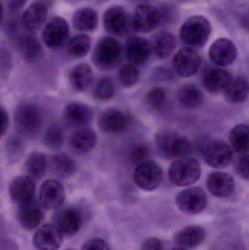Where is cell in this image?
<instances>
[{"mask_svg": "<svg viewBox=\"0 0 249 250\" xmlns=\"http://www.w3.org/2000/svg\"><path fill=\"white\" fill-rule=\"evenodd\" d=\"M155 146L158 154L166 160L187 157L192 152L188 138L175 131H161L155 136Z\"/></svg>", "mask_w": 249, "mask_h": 250, "instance_id": "cell-1", "label": "cell"}, {"mask_svg": "<svg viewBox=\"0 0 249 250\" xmlns=\"http://www.w3.org/2000/svg\"><path fill=\"white\" fill-rule=\"evenodd\" d=\"M43 123L42 111L36 104L24 103L20 104L14 113L16 130L21 136L33 138L38 136Z\"/></svg>", "mask_w": 249, "mask_h": 250, "instance_id": "cell-2", "label": "cell"}, {"mask_svg": "<svg viewBox=\"0 0 249 250\" xmlns=\"http://www.w3.org/2000/svg\"><path fill=\"white\" fill-rule=\"evenodd\" d=\"M122 54V47L115 38L102 37L95 45L92 61L99 70L109 71L119 65Z\"/></svg>", "mask_w": 249, "mask_h": 250, "instance_id": "cell-3", "label": "cell"}, {"mask_svg": "<svg viewBox=\"0 0 249 250\" xmlns=\"http://www.w3.org/2000/svg\"><path fill=\"white\" fill-rule=\"evenodd\" d=\"M211 30V24L206 17L192 16L181 26L180 38L188 47L200 48L207 42Z\"/></svg>", "mask_w": 249, "mask_h": 250, "instance_id": "cell-4", "label": "cell"}, {"mask_svg": "<svg viewBox=\"0 0 249 250\" xmlns=\"http://www.w3.org/2000/svg\"><path fill=\"white\" fill-rule=\"evenodd\" d=\"M171 182L177 187L193 185L200 179L201 166L196 159L184 157L176 159L168 170Z\"/></svg>", "mask_w": 249, "mask_h": 250, "instance_id": "cell-5", "label": "cell"}, {"mask_svg": "<svg viewBox=\"0 0 249 250\" xmlns=\"http://www.w3.org/2000/svg\"><path fill=\"white\" fill-rule=\"evenodd\" d=\"M160 26V16L157 7L152 4H138L130 19V26L138 33H149Z\"/></svg>", "mask_w": 249, "mask_h": 250, "instance_id": "cell-6", "label": "cell"}, {"mask_svg": "<svg viewBox=\"0 0 249 250\" xmlns=\"http://www.w3.org/2000/svg\"><path fill=\"white\" fill-rule=\"evenodd\" d=\"M163 179V171L159 164L146 160L136 166L134 181L137 187L145 191L157 189Z\"/></svg>", "mask_w": 249, "mask_h": 250, "instance_id": "cell-7", "label": "cell"}, {"mask_svg": "<svg viewBox=\"0 0 249 250\" xmlns=\"http://www.w3.org/2000/svg\"><path fill=\"white\" fill-rule=\"evenodd\" d=\"M203 158L208 166L214 168L228 167L233 159V150L222 140L211 141L205 147Z\"/></svg>", "mask_w": 249, "mask_h": 250, "instance_id": "cell-8", "label": "cell"}, {"mask_svg": "<svg viewBox=\"0 0 249 250\" xmlns=\"http://www.w3.org/2000/svg\"><path fill=\"white\" fill-rule=\"evenodd\" d=\"M207 204V195L199 187L184 189L176 197L177 207L186 214L192 215L200 214L204 211Z\"/></svg>", "mask_w": 249, "mask_h": 250, "instance_id": "cell-9", "label": "cell"}, {"mask_svg": "<svg viewBox=\"0 0 249 250\" xmlns=\"http://www.w3.org/2000/svg\"><path fill=\"white\" fill-rule=\"evenodd\" d=\"M172 67L175 73L181 77L194 76L201 67V58L194 48L184 47L174 56Z\"/></svg>", "mask_w": 249, "mask_h": 250, "instance_id": "cell-10", "label": "cell"}, {"mask_svg": "<svg viewBox=\"0 0 249 250\" xmlns=\"http://www.w3.org/2000/svg\"><path fill=\"white\" fill-rule=\"evenodd\" d=\"M54 225L64 236L77 234L83 223L82 211L77 207H69L58 210L54 217Z\"/></svg>", "mask_w": 249, "mask_h": 250, "instance_id": "cell-11", "label": "cell"}, {"mask_svg": "<svg viewBox=\"0 0 249 250\" xmlns=\"http://www.w3.org/2000/svg\"><path fill=\"white\" fill-rule=\"evenodd\" d=\"M65 189L59 181L48 179L42 184L39 189V204L44 208L56 210L65 201Z\"/></svg>", "mask_w": 249, "mask_h": 250, "instance_id": "cell-12", "label": "cell"}, {"mask_svg": "<svg viewBox=\"0 0 249 250\" xmlns=\"http://www.w3.org/2000/svg\"><path fill=\"white\" fill-rule=\"evenodd\" d=\"M98 126L103 133L115 135L124 132L130 126L128 117L120 110L109 108L99 114Z\"/></svg>", "mask_w": 249, "mask_h": 250, "instance_id": "cell-13", "label": "cell"}, {"mask_svg": "<svg viewBox=\"0 0 249 250\" xmlns=\"http://www.w3.org/2000/svg\"><path fill=\"white\" fill-rule=\"evenodd\" d=\"M104 29L107 33L114 36H122L130 26V19L124 7L111 6L103 16Z\"/></svg>", "mask_w": 249, "mask_h": 250, "instance_id": "cell-14", "label": "cell"}, {"mask_svg": "<svg viewBox=\"0 0 249 250\" xmlns=\"http://www.w3.org/2000/svg\"><path fill=\"white\" fill-rule=\"evenodd\" d=\"M69 33L70 28L67 21L59 16H56L45 26L42 32V41L48 48H58L67 41Z\"/></svg>", "mask_w": 249, "mask_h": 250, "instance_id": "cell-15", "label": "cell"}, {"mask_svg": "<svg viewBox=\"0 0 249 250\" xmlns=\"http://www.w3.org/2000/svg\"><path fill=\"white\" fill-rule=\"evenodd\" d=\"M238 50L235 43L228 38H219L211 45L209 57L218 67H225L235 62Z\"/></svg>", "mask_w": 249, "mask_h": 250, "instance_id": "cell-16", "label": "cell"}, {"mask_svg": "<svg viewBox=\"0 0 249 250\" xmlns=\"http://www.w3.org/2000/svg\"><path fill=\"white\" fill-rule=\"evenodd\" d=\"M97 144V135L92 128H78L73 131L67 138L69 148L80 154L91 152Z\"/></svg>", "mask_w": 249, "mask_h": 250, "instance_id": "cell-17", "label": "cell"}, {"mask_svg": "<svg viewBox=\"0 0 249 250\" xmlns=\"http://www.w3.org/2000/svg\"><path fill=\"white\" fill-rule=\"evenodd\" d=\"M206 187L213 196L224 198L234 193L236 184L233 176L230 173L215 171L208 176Z\"/></svg>", "mask_w": 249, "mask_h": 250, "instance_id": "cell-18", "label": "cell"}, {"mask_svg": "<svg viewBox=\"0 0 249 250\" xmlns=\"http://www.w3.org/2000/svg\"><path fill=\"white\" fill-rule=\"evenodd\" d=\"M124 49L128 61L136 66L147 62L152 54L150 42L142 37L133 36L129 38L124 44Z\"/></svg>", "mask_w": 249, "mask_h": 250, "instance_id": "cell-19", "label": "cell"}, {"mask_svg": "<svg viewBox=\"0 0 249 250\" xmlns=\"http://www.w3.org/2000/svg\"><path fill=\"white\" fill-rule=\"evenodd\" d=\"M63 118L72 127H86L93 120V110L83 103H70L64 108Z\"/></svg>", "mask_w": 249, "mask_h": 250, "instance_id": "cell-20", "label": "cell"}, {"mask_svg": "<svg viewBox=\"0 0 249 250\" xmlns=\"http://www.w3.org/2000/svg\"><path fill=\"white\" fill-rule=\"evenodd\" d=\"M63 237L55 225H44L34 234L33 245L39 250H57L62 244Z\"/></svg>", "mask_w": 249, "mask_h": 250, "instance_id": "cell-21", "label": "cell"}, {"mask_svg": "<svg viewBox=\"0 0 249 250\" xmlns=\"http://www.w3.org/2000/svg\"><path fill=\"white\" fill-rule=\"evenodd\" d=\"M43 207L35 199L26 204L19 205L18 221L19 225L26 230L38 228L45 217Z\"/></svg>", "mask_w": 249, "mask_h": 250, "instance_id": "cell-22", "label": "cell"}, {"mask_svg": "<svg viewBox=\"0 0 249 250\" xmlns=\"http://www.w3.org/2000/svg\"><path fill=\"white\" fill-rule=\"evenodd\" d=\"M232 78L230 72L223 67H211L203 75L202 83L208 92L212 95H217L224 93Z\"/></svg>", "mask_w": 249, "mask_h": 250, "instance_id": "cell-23", "label": "cell"}, {"mask_svg": "<svg viewBox=\"0 0 249 250\" xmlns=\"http://www.w3.org/2000/svg\"><path fill=\"white\" fill-rule=\"evenodd\" d=\"M36 185L29 176H19L15 178L10 185L9 192L12 200L19 205L26 204L35 199Z\"/></svg>", "mask_w": 249, "mask_h": 250, "instance_id": "cell-24", "label": "cell"}, {"mask_svg": "<svg viewBox=\"0 0 249 250\" xmlns=\"http://www.w3.org/2000/svg\"><path fill=\"white\" fill-rule=\"evenodd\" d=\"M149 42L152 53L159 59L170 57L177 46L175 37L166 31H162L153 35Z\"/></svg>", "mask_w": 249, "mask_h": 250, "instance_id": "cell-25", "label": "cell"}, {"mask_svg": "<svg viewBox=\"0 0 249 250\" xmlns=\"http://www.w3.org/2000/svg\"><path fill=\"white\" fill-rule=\"evenodd\" d=\"M206 236V230L201 226H190L178 231L174 236V242L178 248H195L203 242Z\"/></svg>", "mask_w": 249, "mask_h": 250, "instance_id": "cell-26", "label": "cell"}, {"mask_svg": "<svg viewBox=\"0 0 249 250\" xmlns=\"http://www.w3.org/2000/svg\"><path fill=\"white\" fill-rule=\"evenodd\" d=\"M225 100L232 105L244 104L248 99L249 82L244 76L232 78L230 84L224 92Z\"/></svg>", "mask_w": 249, "mask_h": 250, "instance_id": "cell-27", "label": "cell"}, {"mask_svg": "<svg viewBox=\"0 0 249 250\" xmlns=\"http://www.w3.org/2000/svg\"><path fill=\"white\" fill-rule=\"evenodd\" d=\"M48 8L42 2H34L25 10L23 14V22L25 26L30 31L40 29L46 21Z\"/></svg>", "mask_w": 249, "mask_h": 250, "instance_id": "cell-28", "label": "cell"}, {"mask_svg": "<svg viewBox=\"0 0 249 250\" xmlns=\"http://www.w3.org/2000/svg\"><path fill=\"white\" fill-rule=\"evenodd\" d=\"M70 81L73 89L77 92H85L93 83L92 67L86 63L77 64L70 71Z\"/></svg>", "mask_w": 249, "mask_h": 250, "instance_id": "cell-29", "label": "cell"}, {"mask_svg": "<svg viewBox=\"0 0 249 250\" xmlns=\"http://www.w3.org/2000/svg\"><path fill=\"white\" fill-rule=\"evenodd\" d=\"M73 27L80 32H93L98 24V14L90 7H83L75 12L72 19Z\"/></svg>", "mask_w": 249, "mask_h": 250, "instance_id": "cell-30", "label": "cell"}, {"mask_svg": "<svg viewBox=\"0 0 249 250\" xmlns=\"http://www.w3.org/2000/svg\"><path fill=\"white\" fill-rule=\"evenodd\" d=\"M177 98L181 106L188 109L199 108L204 102L203 92L193 84H185L181 86L178 89Z\"/></svg>", "mask_w": 249, "mask_h": 250, "instance_id": "cell-31", "label": "cell"}, {"mask_svg": "<svg viewBox=\"0 0 249 250\" xmlns=\"http://www.w3.org/2000/svg\"><path fill=\"white\" fill-rule=\"evenodd\" d=\"M50 168L56 176L61 178H70L76 171L74 160L66 154L60 153L52 156L50 159Z\"/></svg>", "mask_w": 249, "mask_h": 250, "instance_id": "cell-32", "label": "cell"}, {"mask_svg": "<svg viewBox=\"0 0 249 250\" xmlns=\"http://www.w3.org/2000/svg\"><path fill=\"white\" fill-rule=\"evenodd\" d=\"M19 48L20 54L26 62H37L43 55L42 45L39 41L32 35L23 37L20 41Z\"/></svg>", "mask_w": 249, "mask_h": 250, "instance_id": "cell-33", "label": "cell"}, {"mask_svg": "<svg viewBox=\"0 0 249 250\" xmlns=\"http://www.w3.org/2000/svg\"><path fill=\"white\" fill-rule=\"evenodd\" d=\"M46 156L40 151H33L28 156L25 163V169L28 176L33 179L43 177L48 168Z\"/></svg>", "mask_w": 249, "mask_h": 250, "instance_id": "cell-34", "label": "cell"}, {"mask_svg": "<svg viewBox=\"0 0 249 250\" xmlns=\"http://www.w3.org/2000/svg\"><path fill=\"white\" fill-rule=\"evenodd\" d=\"M231 148L233 151L241 154H249V126L247 125H238L231 130L229 135Z\"/></svg>", "mask_w": 249, "mask_h": 250, "instance_id": "cell-35", "label": "cell"}, {"mask_svg": "<svg viewBox=\"0 0 249 250\" xmlns=\"http://www.w3.org/2000/svg\"><path fill=\"white\" fill-rule=\"evenodd\" d=\"M92 41L90 37L85 34L73 37L67 42V53L75 59L82 58L87 55L90 51Z\"/></svg>", "mask_w": 249, "mask_h": 250, "instance_id": "cell-36", "label": "cell"}, {"mask_svg": "<svg viewBox=\"0 0 249 250\" xmlns=\"http://www.w3.org/2000/svg\"><path fill=\"white\" fill-rule=\"evenodd\" d=\"M115 86L114 81L110 76H104L96 81L94 86L92 95L99 101H108L114 97Z\"/></svg>", "mask_w": 249, "mask_h": 250, "instance_id": "cell-37", "label": "cell"}, {"mask_svg": "<svg viewBox=\"0 0 249 250\" xmlns=\"http://www.w3.org/2000/svg\"><path fill=\"white\" fill-rule=\"evenodd\" d=\"M168 91L165 88L156 86L146 94L145 102L149 108L153 111H159L165 108L168 102Z\"/></svg>", "mask_w": 249, "mask_h": 250, "instance_id": "cell-38", "label": "cell"}, {"mask_svg": "<svg viewBox=\"0 0 249 250\" xmlns=\"http://www.w3.org/2000/svg\"><path fill=\"white\" fill-rule=\"evenodd\" d=\"M140 70L137 66L131 63L123 64L118 72L119 83L124 88L134 86L140 79Z\"/></svg>", "mask_w": 249, "mask_h": 250, "instance_id": "cell-39", "label": "cell"}, {"mask_svg": "<svg viewBox=\"0 0 249 250\" xmlns=\"http://www.w3.org/2000/svg\"><path fill=\"white\" fill-rule=\"evenodd\" d=\"M64 141L62 129L57 125H51L45 131L43 136V144L50 148H58Z\"/></svg>", "mask_w": 249, "mask_h": 250, "instance_id": "cell-40", "label": "cell"}, {"mask_svg": "<svg viewBox=\"0 0 249 250\" xmlns=\"http://www.w3.org/2000/svg\"><path fill=\"white\" fill-rule=\"evenodd\" d=\"M157 8L160 16V26H170L176 22L178 10L172 3H162Z\"/></svg>", "mask_w": 249, "mask_h": 250, "instance_id": "cell-41", "label": "cell"}, {"mask_svg": "<svg viewBox=\"0 0 249 250\" xmlns=\"http://www.w3.org/2000/svg\"><path fill=\"white\" fill-rule=\"evenodd\" d=\"M151 152L152 151L149 146L143 144H137L134 146L129 152V161L132 164L137 166L140 163L149 160Z\"/></svg>", "mask_w": 249, "mask_h": 250, "instance_id": "cell-42", "label": "cell"}, {"mask_svg": "<svg viewBox=\"0 0 249 250\" xmlns=\"http://www.w3.org/2000/svg\"><path fill=\"white\" fill-rule=\"evenodd\" d=\"M235 170L242 179L249 180V154H242L235 163Z\"/></svg>", "mask_w": 249, "mask_h": 250, "instance_id": "cell-43", "label": "cell"}, {"mask_svg": "<svg viewBox=\"0 0 249 250\" xmlns=\"http://www.w3.org/2000/svg\"><path fill=\"white\" fill-rule=\"evenodd\" d=\"M82 250H111V248L103 239H92L83 245Z\"/></svg>", "mask_w": 249, "mask_h": 250, "instance_id": "cell-44", "label": "cell"}, {"mask_svg": "<svg viewBox=\"0 0 249 250\" xmlns=\"http://www.w3.org/2000/svg\"><path fill=\"white\" fill-rule=\"evenodd\" d=\"M140 250H163V244L157 238H149L143 242Z\"/></svg>", "mask_w": 249, "mask_h": 250, "instance_id": "cell-45", "label": "cell"}, {"mask_svg": "<svg viewBox=\"0 0 249 250\" xmlns=\"http://www.w3.org/2000/svg\"><path fill=\"white\" fill-rule=\"evenodd\" d=\"M10 120L7 111L0 105V138L5 135L8 129Z\"/></svg>", "mask_w": 249, "mask_h": 250, "instance_id": "cell-46", "label": "cell"}, {"mask_svg": "<svg viewBox=\"0 0 249 250\" xmlns=\"http://www.w3.org/2000/svg\"><path fill=\"white\" fill-rule=\"evenodd\" d=\"M153 76H154L156 80L159 81H168L169 79H172V74L170 70L164 68V67H158L155 69L153 72Z\"/></svg>", "mask_w": 249, "mask_h": 250, "instance_id": "cell-47", "label": "cell"}, {"mask_svg": "<svg viewBox=\"0 0 249 250\" xmlns=\"http://www.w3.org/2000/svg\"><path fill=\"white\" fill-rule=\"evenodd\" d=\"M27 1L28 0H6V2L11 11L17 12L24 7Z\"/></svg>", "mask_w": 249, "mask_h": 250, "instance_id": "cell-48", "label": "cell"}, {"mask_svg": "<svg viewBox=\"0 0 249 250\" xmlns=\"http://www.w3.org/2000/svg\"><path fill=\"white\" fill-rule=\"evenodd\" d=\"M3 18H4V7L0 1V24L2 22Z\"/></svg>", "mask_w": 249, "mask_h": 250, "instance_id": "cell-49", "label": "cell"}, {"mask_svg": "<svg viewBox=\"0 0 249 250\" xmlns=\"http://www.w3.org/2000/svg\"><path fill=\"white\" fill-rule=\"evenodd\" d=\"M129 1H132V2L139 3L140 4H146L149 2L150 0H129Z\"/></svg>", "mask_w": 249, "mask_h": 250, "instance_id": "cell-50", "label": "cell"}, {"mask_svg": "<svg viewBox=\"0 0 249 250\" xmlns=\"http://www.w3.org/2000/svg\"><path fill=\"white\" fill-rule=\"evenodd\" d=\"M176 1H180V2H187V1H190V0H176Z\"/></svg>", "mask_w": 249, "mask_h": 250, "instance_id": "cell-51", "label": "cell"}, {"mask_svg": "<svg viewBox=\"0 0 249 250\" xmlns=\"http://www.w3.org/2000/svg\"><path fill=\"white\" fill-rule=\"evenodd\" d=\"M172 250H187L184 249V248H175V249H173Z\"/></svg>", "mask_w": 249, "mask_h": 250, "instance_id": "cell-52", "label": "cell"}, {"mask_svg": "<svg viewBox=\"0 0 249 250\" xmlns=\"http://www.w3.org/2000/svg\"><path fill=\"white\" fill-rule=\"evenodd\" d=\"M71 250V249H70V250Z\"/></svg>", "mask_w": 249, "mask_h": 250, "instance_id": "cell-53", "label": "cell"}]
</instances>
